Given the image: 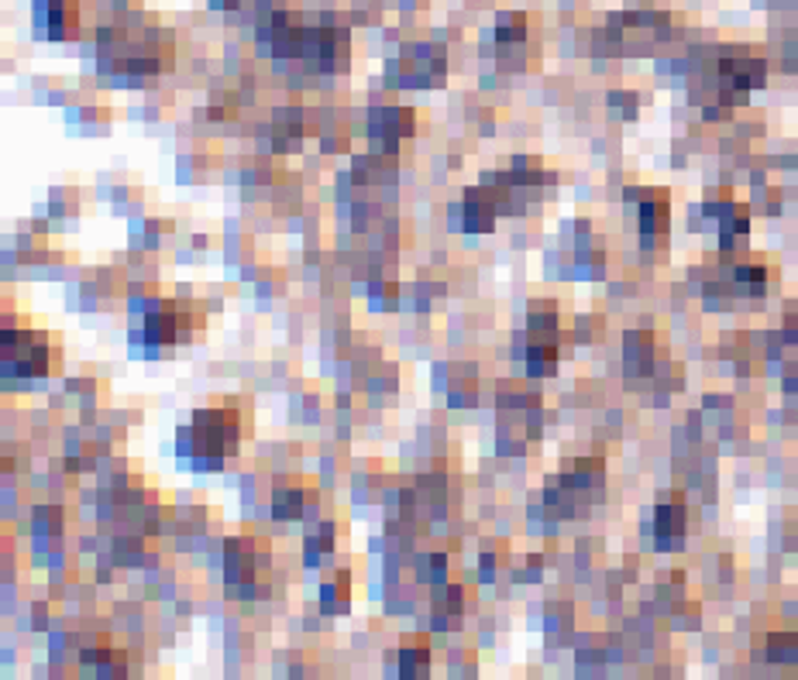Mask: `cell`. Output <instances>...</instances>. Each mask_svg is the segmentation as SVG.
Returning a JSON list of instances; mask_svg holds the SVG:
<instances>
[{"instance_id":"1","label":"cell","mask_w":798,"mask_h":680,"mask_svg":"<svg viewBox=\"0 0 798 680\" xmlns=\"http://www.w3.org/2000/svg\"><path fill=\"white\" fill-rule=\"evenodd\" d=\"M241 416L238 406H211V409H196L190 437H193V454L196 457H214V464H221V457L238 450L241 440Z\"/></svg>"},{"instance_id":"2","label":"cell","mask_w":798,"mask_h":680,"mask_svg":"<svg viewBox=\"0 0 798 680\" xmlns=\"http://www.w3.org/2000/svg\"><path fill=\"white\" fill-rule=\"evenodd\" d=\"M0 344H4V372L8 375H49L55 365V347H49L52 337L42 331L4 327Z\"/></svg>"},{"instance_id":"3","label":"cell","mask_w":798,"mask_h":680,"mask_svg":"<svg viewBox=\"0 0 798 680\" xmlns=\"http://www.w3.org/2000/svg\"><path fill=\"white\" fill-rule=\"evenodd\" d=\"M269 570V544L255 536H238L228 544V588L238 598H252Z\"/></svg>"},{"instance_id":"4","label":"cell","mask_w":798,"mask_h":680,"mask_svg":"<svg viewBox=\"0 0 798 680\" xmlns=\"http://www.w3.org/2000/svg\"><path fill=\"white\" fill-rule=\"evenodd\" d=\"M149 344H176L183 337V313L176 303H162L145 324Z\"/></svg>"},{"instance_id":"5","label":"cell","mask_w":798,"mask_h":680,"mask_svg":"<svg viewBox=\"0 0 798 680\" xmlns=\"http://www.w3.org/2000/svg\"><path fill=\"white\" fill-rule=\"evenodd\" d=\"M46 4V24L49 39H65L77 28V0H42Z\"/></svg>"},{"instance_id":"6","label":"cell","mask_w":798,"mask_h":680,"mask_svg":"<svg viewBox=\"0 0 798 680\" xmlns=\"http://www.w3.org/2000/svg\"><path fill=\"white\" fill-rule=\"evenodd\" d=\"M272 509L280 519H300L306 509V488L303 485H275Z\"/></svg>"},{"instance_id":"7","label":"cell","mask_w":798,"mask_h":680,"mask_svg":"<svg viewBox=\"0 0 798 680\" xmlns=\"http://www.w3.org/2000/svg\"><path fill=\"white\" fill-rule=\"evenodd\" d=\"M496 39L499 45H524L527 39V14H499V24H496Z\"/></svg>"},{"instance_id":"8","label":"cell","mask_w":798,"mask_h":680,"mask_svg":"<svg viewBox=\"0 0 798 680\" xmlns=\"http://www.w3.org/2000/svg\"><path fill=\"white\" fill-rule=\"evenodd\" d=\"M375 124H378V131H383V134L400 138V134L413 131V114L400 111V106H386V111H375Z\"/></svg>"},{"instance_id":"9","label":"cell","mask_w":798,"mask_h":680,"mask_svg":"<svg viewBox=\"0 0 798 680\" xmlns=\"http://www.w3.org/2000/svg\"><path fill=\"white\" fill-rule=\"evenodd\" d=\"M654 529H657V536H661V540H671V536H681V529H685V512H681V506H661L654 512Z\"/></svg>"},{"instance_id":"10","label":"cell","mask_w":798,"mask_h":680,"mask_svg":"<svg viewBox=\"0 0 798 680\" xmlns=\"http://www.w3.org/2000/svg\"><path fill=\"white\" fill-rule=\"evenodd\" d=\"M640 227L644 234H661L668 227V203H665V193L657 196V203H644L640 210Z\"/></svg>"},{"instance_id":"11","label":"cell","mask_w":798,"mask_h":680,"mask_svg":"<svg viewBox=\"0 0 798 680\" xmlns=\"http://www.w3.org/2000/svg\"><path fill=\"white\" fill-rule=\"evenodd\" d=\"M768 657L775 660V663H788V660H795V636H785V632H775L771 639H768Z\"/></svg>"}]
</instances>
